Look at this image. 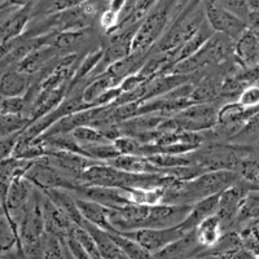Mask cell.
Returning a JSON list of instances; mask_svg holds the SVG:
<instances>
[{"label": "cell", "mask_w": 259, "mask_h": 259, "mask_svg": "<svg viewBox=\"0 0 259 259\" xmlns=\"http://www.w3.org/2000/svg\"><path fill=\"white\" fill-rule=\"evenodd\" d=\"M117 85H119V83L112 75H109L108 73L100 74L85 84L84 90H83V101H84L85 105L94 108L96 101L104 94H106L109 90L114 89Z\"/></svg>", "instance_id": "cb8c5ba5"}, {"label": "cell", "mask_w": 259, "mask_h": 259, "mask_svg": "<svg viewBox=\"0 0 259 259\" xmlns=\"http://www.w3.org/2000/svg\"><path fill=\"white\" fill-rule=\"evenodd\" d=\"M246 24L247 29H250L251 31H254L259 35V11L249 12V16L246 18Z\"/></svg>", "instance_id": "b9f144b4"}, {"label": "cell", "mask_w": 259, "mask_h": 259, "mask_svg": "<svg viewBox=\"0 0 259 259\" xmlns=\"http://www.w3.org/2000/svg\"><path fill=\"white\" fill-rule=\"evenodd\" d=\"M71 135L75 139V142L79 147L90 144H99V143H109V139H106L97 128L92 126H80L71 131Z\"/></svg>", "instance_id": "4dcf8cb0"}, {"label": "cell", "mask_w": 259, "mask_h": 259, "mask_svg": "<svg viewBox=\"0 0 259 259\" xmlns=\"http://www.w3.org/2000/svg\"><path fill=\"white\" fill-rule=\"evenodd\" d=\"M239 101L245 108H255L259 105V83L251 84L240 94Z\"/></svg>", "instance_id": "f35d334b"}, {"label": "cell", "mask_w": 259, "mask_h": 259, "mask_svg": "<svg viewBox=\"0 0 259 259\" xmlns=\"http://www.w3.org/2000/svg\"><path fill=\"white\" fill-rule=\"evenodd\" d=\"M249 148L245 145H223L211 144L205 149L198 148L192 152V158L196 165L200 166L205 171L231 170L237 172L240 163L246 157Z\"/></svg>", "instance_id": "3957f363"}, {"label": "cell", "mask_w": 259, "mask_h": 259, "mask_svg": "<svg viewBox=\"0 0 259 259\" xmlns=\"http://www.w3.org/2000/svg\"><path fill=\"white\" fill-rule=\"evenodd\" d=\"M219 108L212 103H194L172 115L174 121L183 131L203 133L211 131L218 123Z\"/></svg>", "instance_id": "8992f818"}, {"label": "cell", "mask_w": 259, "mask_h": 259, "mask_svg": "<svg viewBox=\"0 0 259 259\" xmlns=\"http://www.w3.org/2000/svg\"><path fill=\"white\" fill-rule=\"evenodd\" d=\"M217 3L221 4L223 8L228 9L236 16H239L240 18L246 21L247 16H249V8H247L246 0H215Z\"/></svg>", "instance_id": "ab89813d"}, {"label": "cell", "mask_w": 259, "mask_h": 259, "mask_svg": "<svg viewBox=\"0 0 259 259\" xmlns=\"http://www.w3.org/2000/svg\"><path fill=\"white\" fill-rule=\"evenodd\" d=\"M65 246L68 249L69 253L71 254L74 259H92L91 255L87 253L83 245L78 241V239L74 236L73 231L66 236V239H65Z\"/></svg>", "instance_id": "74e56055"}, {"label": "cell", "mask_w": 259, "mask_h": 259, "mask_svg": "<svg viewBox=\"0 0 259 259\" xmlns=\"http://www.w3.org/2000/svg\"><path fill=\"white\" fill-rule=\"evenodd\" d=\"M40 192L45 196H47L75 226H83L84 219H83L82 214H80L79 209H78L75 197H74L73 194H70V192L64 191V189H41Z\"/></svg>", "instance_id": "7402d4cb"}, {"label": "cell", "mask_w": 259, "mask_h": 259, "mask_svg": "<svg viewBox=\"0 0 259 259\" xmlns=\"http://www.w3.org/2000/svg\"><path fill=\"white\" fill-rule=\"evenodd\" d=\"M30 124H31V121L26 115L0 113V138L24 133Z\"/></svg>", "instance_id": "f546056e"}, {"label": "cell", "mask_w": 259, "mask_h": 259, "mask_svg": "<svg viewBox=\"0 0 259 259\" xmlns=\"http://www.w3.org/2000/svg\"><path fill=\"white\" fill-rule=\"evenodd\" d=\"M237 172L240 175V179L244 180L253 191L254 187L259 183V161L245 157L237 168Z\"/></svg>", "instance_id": "d6a6232c"}, {"label": "cell", "mask_w": 259, "mask_h": 259, "mask_svg": "<svg viewBox=\"0 0 259 259\" xmlns=\"http://www.w3.org/2000/svg\"><path fill=\"white\" fill-rule=\"evenodd\" d=\"M235 41L228 36L214 32V35L203 45V47L194 53L189 59L175 64L167 74H180V75H191L200 69L221 64L233 55Z\"/></svg>", "instance_id": "7a4b0ae2"}, {"label": "cell", "mask_w": 259, "mask_h": 259, "mask_svg": "<svg viewBox=\"0 0 259 259\" xmlns=\"http://www.w3.org/2000/svg\"><path fill=\"white\" fill-rule=\"evenodd\" d=\"M222 80L218 75H206L194 84L191 95L192 103H211L221 96Z\"/></svg>", "instance_id": "d4e9b609"}, {"label": "cell", "mask_w": 259, "mask_h": 259, "mask_svg": "<svg viewBox=\"0 0 259 259\" xmlns=\"http://www.w3.org/2000/svg\"><path fill=\"white\" fill-rule=\"evenodd\" d=\"M77 197L97 202L104 206L113 207L130 205V200L126 194V189L112 188V187L90 186V184H79L77 191L74 192Z\"/></svg>", "instance_id": "8fae6325"}, {"label": "cell", "mask_w": 259, "mask_h": 259, "mask_svg": "<svg viewBox=\"0 0 259 259\" xmlns=\"http://www.w3.org/2000/svg\"><path fill=\"white\" fill-rule=\"evenodd\" d=\"M205 20L214 32H219L236 41L247 29L246 21L223 8L215 0H201Z\"/></svg>", "instance_id": "5b68a950"}, {"label": "cell", "mask_w": 259, "mask_h": 259, "mask_svg": "<svg viewBox=\"0 0 259 259\" xmlns=\"http://www.w3.org/2000/svg\"><path fill=\"white\" fill-rule=\"evenodd\" d=\"M259 139V112L255 113L246 121L239 133L236 134L230 140L235 142L236 144L244 145L245 143L255 142Z\"/></svg>", "instance_id": "1f68e13d"}, {"label": "cell", "mask_w": 259, "mask_h": 259, "mask_svg": "<svg viewBox=\"0 0 259 259\" xmlns=\"http://www.w3.org/2000/svg\"><path fill=\"white\" fill-rule=\"evenodd\" d=\"M241 237L242 246L251 251L259 258V227L256 223H250L239 233Z\"/></svg>", "instance_id": "d590c367"}, {"label": "cell", "mask_w": 259, "mask_h": 259, "mask_svg": "<svg viewBox=\"0 0 259 259\" xmlns=\"http://www.w3.org/2000/svg\"><path fill=\"white\" fill-rule=\"evenodd\" d=\"M4 215V210H3V200L0 198V217H3Z\"/></svg>", "instance_id": "ee69618b"}, {"label": "cell", "mask_w": 259, "mask_h": 259, "mask_svg": "<svg viewBox=\"0 0 259 259\" xmlns=\"http://www.w3.org/2000/svg\"><path fill=\"white\" fill-rule=\"evenodd\" d=\"M192 259H198V258H192Z\"/></svg>", "instance_id": "f6af8a7d"}, {"label": "cell", "mask_w": 259, "mask_h": 259, "mask_svg": "<svg viewBox=\"0 0 259 259\" xmlns=\"http://www.w3.org/2000/svg\"><path fill=\"white\" fill-rule=\"evenodd\" d=\"M75 201H77L78 209H79L80 214H82L83 219L85 222L94 224L97 228L106 231V232L119 233L110 223L109 209L108 207L97 202H92V201L77 197V196H75Z\"/></svg>", "instance_id": "d6986e66"}, {"label": "cell", "mask_w": 259, "mask_h": 259, "mask_svg": "<svg viewBox=\"0 0 259 259\" xmlns=\"http://www.w3.org/2000/svg\"><path fill=\"white\" fill-rule=\"evenodd\" d=\"M46 157L51 165H53L65 175H68L69 178L77 180V182H79L80 177L87 168L91 167L95 163H99L80 153H75L70 150L52 149V148H50V152Z\"/></svg>", "instance_id": "30bf717a"}, {"label": "cell", "mask_w": 259, "mask_h": 259, "mask_svg": "<svg viewBox=\"0 0 259 259\" xmlns=\"http://www.w3.org/2000/svg\"><path fill=\"white\" fill-rule=\"evenodd\" d=\"M29 182L34 184L36 189H64L75 192L80 183L71 179L68 175L56 168L48 162L47 157L35 159L31 162L24 175Z\"/></svg>", "instance_id": "277c9868"}, {"label": "cell", "mask_w": 259, "mask_h": 259, "mask_svg": "<svg viewBox=\"0 0 259 259\" xmlns=\"http://www.w3.org/2000/svg\"><path fill=\"white\" fill-rule=\"evenodd\" d=\"M108 165L118 168V170L126 171V172H133V174H163L172 175V170L167 168H161L158 166L153 165L148 159V157L136 156V154H119L118 157L113 158L108 162ZM174 177V175H172Z\"/></svg>", "instance_id": "5bb4252c"}, {"label": "cell", "mask_w": 259, "mask_h": 259, "mask_svg": "<svg viewBox=\"0 0 259 259\" xmlns=\"http://www.w3.org/2000/svg\"><path fill=\"white\" fill-rule=\"evenodd\" d=\"M113 241L121 250L123 255H126L130 259H154L153 254L143 247L142 245L136 242L135 240L130 239L127 236L122 233H110Z\"/></svg>", "instance_id": "83f0119b"}, {"label": "cell", "mask_w": 259, "mask_h": 259, "mask_svg": "<svg viewBox=\"0 0 259 259\" xmlns=\"http://www.w3.org/2000/svg\"><path fill=\"white\" fill-rule=\"evenodd\" d=\"M247 8H249V12H255L259 11V0H246Z\"/></svg>", "instance_id": "7bdbcfd3"}, {"label": "cell", "mask_w": 259, "mask_h": 259, "mask_svg": "<svg viewBox=\"0 0 259 259\" xmlns=\"http://www.w3.org/2000/svg\"><path fill=\"white\" fill-rule=\"evenodd\" d=\"M82 227L84 230L89 231L90 235L94 237L95 242H96L97 247H99V251H100L101 256L104 259H117V256L121 254V250L118 249L115 242L113 241L109 232L100 230L96 226H94V224L89 223V222L85 221Z\"/></svg>", "instance_id": "4316f807"}, {"label": "cell", "mask_w": 259, "mask_h": 259, "mask_svg": "<svg viewBox=\"0 0 259 259\" xmlns=\"http://www.w3.org/2000/svg\"><path fill=\"white\" fill-rule=\"evenodd\" d=\"M223 232L222 222L217 215H212L210 218L205 219L194 228L196 239H197L198 244L203 247V251L214 246L221 240Z\"/></svg>", "instance_id": "603a6c76"}, {"label": "cell", "mask_w": 259, "mask_h": 259, "mask_svg": "<svg viewBox=\"0 0 259 259\" xmlns=\"http://www.w3.org/2000/svg\"><path fill=\"white\" fill-rule=\"evenodd\" d=\"M32 7L34 6L16 9L12 15L0 24V43H6L24 35L31 21Z\"/></svg>", "instance_id": "e0dca14e"}, {"label": "cell", "mask_w": 259, "mask_h": 259, "mask_svg": "<svg viewBox=\"0 0 259 259\" xmlns=\"http://www.w3.org/2000/svg\"><path fill=\"white\" fill-rule=\"evenodd\" d=\"M203 251V247L198 244L194 230L183 235L180 239L168 244L163 249L153 254L154 259H192L197 258Z\"/></svg>", "instance_id": "4fadbf2b"}, {"label": "cell", "mask_w": 259, "mask_h": 259, "mask_svg": "<svg viewBox=\"0 0 259 259\" xmlns=\"http://www.w3.org/2000/svg\"><path fill=\"white\" fill-rule=\"evenodd\" d=\"M65 241L59 237L45 233L43 236V259H66L64 251Z\"/></svg>", "instance_id": "e575fe53"}, {"label": "cell", "mask_w": 259, "mask_h": 259, "mask_svg": "<svg viewBox=\"0 0 259 259\" xmlns=\"http://www.w3.org/2000/svg\"><path fill=\"white\" fill-rule=\"evenodd\" d=\"M249 191H251L250 187L247 186L244 180L240 179L236 184H233L232 187L227 188L226 191L221 193L218 209H217L215 215L221 219L223 231H227L231 226L235 224L236 217H237V212L241 206L242 200Z\"/></svg>", "instance_id": "9c48e42d"}, {"label": "cell", "mask_w": 259, "mask_h": 259, "mask_svg": "<svg viewBox=\"0 0 259 259\" xmlns=\"http://www.w3.org/2000/svg\"><path fill=\"white\" fill-rule=\"evenodd\" d=\"M219 197H221V193L214 194V196H210V197L203 198V200H200L198 202L193 203L191 207V211L187 215V218L179 224L180 230L184 233L191 232L201 222L217 214Z\"/></svg>", "instance_id": "ac0fdd59"}, {"label": "cell", "mask_w": 259, "mask_h": 259, "mask_svg": "<svg viewBox=\"0 0 259 259\" xmlns=\"http://www.w3.org/2000/svg\"><path fill=\"white\" fill-rule=\"evenodd\" d=\"M179 0H158L148 15L139 22L138 30L133 40L131 53L148 55L150 50L158 43L168 29V22L172 15V9L178 6Z\"/></svg>", "instance_id": "6da1fadb"}, {"label": "cell", "mask_w": 259, "mask_h": 259, "mask_svg": "<svg viewBox=\"0 0 259 259\" xmlns=\"http://www.w3.org/2000/svg\"><path fill=\"white\" fill-rule=\"evenodd\" d=\"M31 75L22 71L8 70L0 75V97L25 96L31 89Z\"/></svg>", "instance_id": "44dd1931"}, {"label": "cell", "mask_w": 259, "mask_h": 259, "mask_svg": "<svg viewBox=\"0 0 259 259\" xmlns=\"http://www.w3.org/2000/svg\"><path fill=\"white\" fill-rule=\"evenodd\" d=\"M233 57L240 68H251L259 65V35L246 29L235 41Z\"/></svg>", "instance_id": "9a60e30c"}, {"label": "cell", "mask_w": 259, "mask_h": 259, "mask_svg": "<svg viewBox=\"0 0 259 259\" xmlns=\"http://www.w3.org/2000/svg\"><path fill=\"white\" fill-rule=\"evenodd\" d=\"M99 25L108 34H113L121 26V15L113 9L108 8L99 16Z\"/></svg>", "instance_id": "8d00e7d4"}, {"label": "cell", "mask_w": 259, "mask_h": 259, "mask_svg": "<svg viewBox=\"0 0 259 259\" xmlns=\"http://www.w3.org/2000/svg\"><path fill=\"white\" fill-rule=\"evenodd\" d=\"M40 196V191L35 189L26 206L22 209L21 221L18 222V235L22 246L40 241L46 233Z\"/></svg>", "instance_id": "52a82bcc"}, {"label": "cell", "mask_w": 259, "mask_h": 259, "mask_svg": "<svg viewBox=\"0 0 259 259\" xmlns=\"http://www.w3.org/2000/svg\"><path fill=\"white\" fill-rule=\"evenodd\" d=\"M21 135H22V133L0 138V161L11 158L13 156V152H15V148L20 140Z\"/></svg>", "instance_id": "60d3db41"}, {"label": "cell", "mask_w": 259, "mask_h": 259, "mask_svg": "<svg viewBox=\"0 0 259 259\" xmlns=\"http://www.w3.org/2000/svg\"><path fill=\"white\" fill-rule=\"evenodd\" d=\"M41 209L45 215V227L46 233L59 237L61 241H65L66 236L73 231L75 224L59 209V207L40 192Z\"/></svg>", "instance_id": "7c38bea8"}, {"label": "cell", "mask_w": 259, "mask_h": 259, "mask_svg": "<svg viewBox=\"0 0 259 259\" xmlns=\"http://www.w3.org/2000/svg\"><path fill=\"white\" fill-rule=\"evenodd\" d=\"M60 53L61 52L53 46H41L38 50L32 51L20 64L16 65V69L30 75L40 73L46 66H48L53 60L60 56Z\"/></svg>", "instance_id": "ffe728a7"}, {"label": "cell", "mask_w": 259, "mask_h": 259, "mask_svg": "<svg viewBox=\"0 0 259 259\" xmlns=\"http://www.w3.org/2000/svg\"><path fill=\"white\" fill-rule=\"evenodd\" d=\"M35 187L24 175H18L11 182L6 198V206H3L4 214L9 212L12 215L15 211L22 210L31 198Z\"/></svg>", "instance_id": "2e32d148"}, {"label": "cell", "mask_w": 259, "mask_h": 259, "mask_svg": "<svg viewBox=\"0 0 259 259\" xmlns=\"http://www.w3.org/2000/svg\"><path fill=\"white\" fill-rule=\"evenodd\" d=\"M29 108L30 103L26 96L0 99V113H4V114H22L27 117Z\"/></svg>", "instance_id": "836d02e7"}, {"label": "cell", "mask_w": 259, "mask_h": 259, "mask_svg": "<svg viewBox=\"0 0 259 259\" xmlns=\"http://www.w3.org/2000/svg\"><path fill=\"white\" fill-rule=\"evenodd\" d=\"M122 235L135 240L149 253L154 254L171 242H174L175 240L180 239L186 233L180 230L179 224H178V226L170 227V228H142V230L123 232Z\"/></svg>", "instance_id": "ba28073f"}, {"label": "cell", "mask_w": 259, "mask_h": 259, "mask_svg": "<svg viewBox=\"0 0 259 259\" xmlns=\"http://www.w3.org/2000/svg\"><path fill=\"white\" fill-rule=\"evenodd\" d=\"M212 35H214V31H212V29L209 26L206 20H205L202 26L198 29V31L191 39H188L182 47L178 48L177 64L183 61V60L189 59V57L193 56L194 53H197Z\"/></svg>", "instance_id": "484cf974"}, {"label": "cell", "mask_w": 259, "mask_h": 259, "mask_svg": "<svg viewBox=\"0 0 259 259\" xmlns=\"http://www.w3.org/2000/svg\"><path fill=\"white\" fill-rule=\"evenodd\" d=\"M259 219V191H249L241 202L235 224L247 223Z\"/></svg>", "instance_id": "f1b7e54d"}]
</instances>
